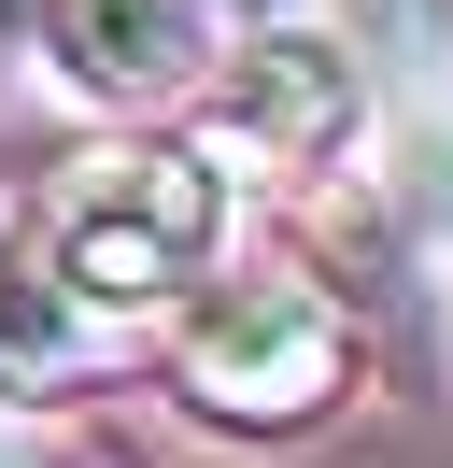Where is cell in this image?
Masks as SVG:
<instances>
[{
	"label": "cell",
	"mask_w": 453,
	"mask_h": 468,
	"mask_svg": "<svg viewBox=\"0 0 453 468\" xmlns=\"http://www.w3.org/2000/svg\"><path fill=\"white\" fill-rule=\"evenodd\" d=\"M226 228H241V185H226L184 128H128V143L71 156V171L15 213V241L43 256V284L71 298L100 341L170 326V313L226 270Z\"/></svg>",
	"instance_id": "obj_1"
},
{
	"label": "cell",
	"mask_w": 453,
	"mask_h": 468,
	"mask_svg": "<svg viewBox=\"0 0 453 468\" xmlns=\"http://www.w3.org/2000/svg\"><path fill=\"white\" fill-rule=\"evenodd\" d=\"M368 383V326L326 270L283 256H226L213 284L170 313V398L213 440H311L340 398Z\"/></svg>",
	"instance_id": "obj_2"
},
{
	"label": "cell",
	"mask_w": 453,
	"mask_h": 468,
	"mask_svg": "<svg viewBox=\"0 0 453 468\" xmlns=\"http://www.w3.org/2000/svg\"><path fill=\"white\" fill-rule=\"evenodd\" d=\"M368 128H383V58H368V29H340L326 0H298V15L226 29L184 143L213 156L226 185H241V171L255 185H340L368 156Z\"/></svg>",
	"instance_id": "obj_3"
},
{
	"label": "cell",
	"mask_w": 453,
	"mask_h": 468,
	"mask_svg": "<svg viewBox=\"0 0 453 468\" xmlns=\"http://www.w3.org/2000/svg\"><path fill=\"white\" fill-rule=\"evenodd\" d=\"M28 43H43V71L71 100H100V114H170V100L213 86L226 58V0H28L15 15Z\"/></svg>",
	"instance_id": "obj_4"
},
{
	"label": "cell",
	"mask_w": 453,
	"mask_h": 468,
	"mask_svg": "<svg viewBox=\"0 0 453 468\" xmlns=\"http://www.w3.org/2000/svg\"><path fill=\"white\" fill-rule=\"evenodd\" d=\"M100 369H128V341H100V326L43 284V256L15 241V213H0V398L57 411V398H85Z\"/></svg>",
	"instance_id": "obj_5"
},
{
	"label": "cell",
	"mask_w": 453,
	"mask_h": 468,
	"mask_svg": "<svg viewBox=\"0 0 453 468\" xmlns=\"http://www.w3.org/2000/svg\"><path fill=\"white\" fill-rule=\"evenodd\" d=\"M0 468H43V454H15V426H0Z\"/></svg>",
	"instance_id": "obj_6"
},
{
	"label": "cell",
	"mask_w": 453,
	"mask_h": 468,
	"mask_svg": "<svg viewBox=\"0 0 453 468\" xmlns=\"http://www.w3.org/2000/svg\"><path fill=\"white\" fill-rule=\"evenodd\" d=\"M15 15H28V0H0V29H15Z\"/></svg>",
	"instance_id": "obj_7"
}]
</instances>
